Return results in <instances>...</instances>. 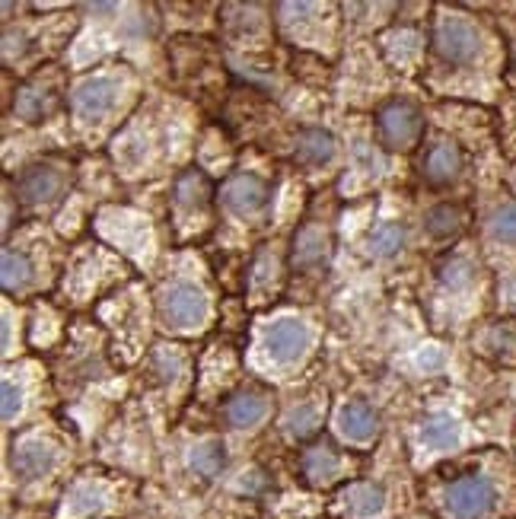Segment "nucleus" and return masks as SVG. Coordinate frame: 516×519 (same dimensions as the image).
<instances>
[{
  "instance_id": "obj_19",
  "label": "nucleus",
  "mask_w": 516,
  "mask_h": 519,
  "mask_svg": "<svg viewBox=\"0 0 516 519\" xmlns=\"http://www.w3.org/2000/svg\"><path fill=\"white\" fill-rule=\"evenodd\" d=\"M405 246V227L402 223H383L370 233V252L373 255H395Z\"/></svg>"
},
{
  "instance_id": "obj_11",
  "label": "nucleus",
  "mask_w": 516,
  "mask_h": 519,
  "mask_svg": "<svg viewBox=\"0 0 516 519\" xmlns=\"http://www.w3.org/2000/svg\"><path fill=\"white\" fill-rule=\"evenodd\" d=\"M51 465H55V453H51L45 443H23L13 453V469H16V475L26 478V481L48 475Z\"/></svg>"
},
{
  "instance_id": "obj_3",
  "label": "nucleus",
  "mask_w": 516,
  "mask_h": 519,
  "mask_svg": "<svg viewBox=\"0 0 516 519\" xmlns=\"http://www.w3.org/2000/svg\"><path fill=\"white\" fill-rule=\"evenodd\" d=\"M434 45L443 61L469 64L478 55V32L472 23L462 20V16H446V20H440L434 29Z\"/></svg>"
},
{
  "instance_id": "obj_12",
  "label": "nucleus",
  "mask_w": 516,
  "mask_h": 519,
  "mask_svg": "<svg viewBox=\"0 0 516 519\" xmlns=\"http://www.w3.org/2000/svg\"><path fill=\"white\" fill-rule=\"evenodd\" d=\"M338 427L348 440H370L376 430V414L367 402H348L338 414Z\"/></svg>"
},
{
  "instance_id": "obj_2",
  "label": "nucleus",
  "mask_w": 516,
  "mask_h": 519,
  "mask_svg": "<svg viewBox=\"0 0 516 519\" xmlns=\"http://www.w3.org/2000/svg\"><path fill=\"white\" fill-rule=\"evenodd\" d=\"M160 316L172 328H192L201 325L204 316H208V300L192 284H172L160 297Z\"/></svg>"
},
{
  "instance_id": "obj_28",
  "label": "nucleus",
  "mask_w": 516,
  "mask_h": 519,
  "mask_svg": "<svg viewBox=\"0 0 516 519\" xmlns=\"http://www.w3.org/2000/svg\"><path fill=\"white\" fill-rule=\"evenodd\" d=\"M421 363H424V367H440V351H430V354H424V357H421Z\"/></svg>"
},
{
  "instance_id": "obj_23",
  "label": "nucleus",
  "mask_w": 516,
  "mask_h": 519,
  "mask_svg": "<svg viewBox=\"0 0 516 519\" xmlns=\"http://www.w3.org/2000/svg\"><path fill=\"white\" fill-rule=\"evenodd\" d=\"M491 233L501 242H516V204H501L491 214Z\"/></svg>"
},
{
  "instance_id": "obj_6",
  "label": "nucleus",
  "mask_w": 516,
  "mask_h": 519,
  "mask_svg": "<svg viewBox=\"0 0 516 519\" xmlns=\"http://www.w3.org/2000/svg\"><path fill=\"white\" fill-rule=\"evenodd\" d=\"M16 188H20V198L26 204H48L61 195L64 176L55 166H29L20 182H16Z\"/></svg>"
},
{
  "instance_id": "obj_17",
  "label": "nucleus",
  "mask_w": 516,
  "mask_h": 519,
  "mask_svg": "<svg viewBox=\"0 0 516 519\" xmlns=\"http://www.w3.org/2000/svg\"><path fill=\"white\" fill-rule=\"evenodd\" d=\"M459 227H462V211L453 204H440L427 214V233L437 236V239L459 233Z\"/></svg>"
},
{
  "instance_id": "obj_26",
  "label": "nucleus",
  "mask_w": 516,
  "mask_h": 519,
  "mask_svg": "<svg viewBox=\"0 0 516 519\" xmlns=\"http://www.w3.org/2000/svg\"><path fill=\"white\" fill-rule=\"evenodd\" d=\"M16 411H20V389H16L7 379V383H4V418L10 421Z\"/></svg>"
},
{
  "instance_id": "obj_15",
  "label": "nucleus",
  "mask_w": 516,
  "mask_h": 519,
  "mask_svg": "<svg viewBox=\"0 0 516 519\" xmlns=\"http://www.w3.org/2000/svg\"><path fill=\"white\" fill-rule=\"evenodd\" d=\"M421 440L434 449H453L459 443V424L450 418V414H434V418L424 421Z\"/></svg>"
},
{
  "instance_id": "obj_27",
  "label": "nucleus",
  "mask_w": 516,
  "mask_h": 519,
  "mask_svg": "<svg viewBox=\"0 0 516 519\" xmlns=\"http://www.w3.org/2000/svg\"><path fill=\"white\" fill-rule=\"evenodd\" d=\"M443 281H450V284H466V281H469V265H466V262H453V265H446Z\"/></svg>"
},
{
  "instance_id": "obj_21",
  "label": "nucleus",
  "mask_w": 516,
  "mask_h": 519,
  "mask_svg": "<svg viewBox=\"0 0 516 519\" xmlns=\"http://www.w3.org/2000/svg\"><path fill=\"white\" fill-rule=\"evenodd\" d=\"M223 462H227V453H223V446L217 443V440H211V443H201L195 453H192V469L198 472V475H217L220 469H223Z\"/></svg>"
},
{
  "instance_id": "obj_29",
  "label": "nucleus",
  "mask_w": 516,
  "mask_h": 519,
  "mask_svg": "<svg viewBox=\"0 0 516 519\" xmlns=\"http://www.w3.org/2000/svg\"><path fill=\"white\" fill-rule=\"evenodd\" d=\"M513 300H516V284H513Z\"/></svg>"
},
{
  "instance_id": "obj_8",
  "label": "nucleus",
  "mask_w": 516,
  "mask_h": 519,
  "mask_svg": "<svg viewBox=\"0 0 516 519\" xmlns=\"http://www.w3.org/2000/svg\"><path fill=\"white\" fill-rule=\"evenodd\" d=\"M115 106V83L106 77L86 80L80 90L74 93V109L80 118H99Z\"/></svg>"
},
{
  "instance_id": "obj_16",
  "label": "nucleus",
  "mask_w": 516,
  "mask_h": 519,
  "mask_svg": "<svg viewBox=\"0 0 516 519\" xmlns=\"http://www.w3.org/2000/svg\"><path fill=\"white\" fill-rule=\"evenodd\" d=\"M303 472L309 481H332L338 472V459L329 446H313L309 453L303 456Z\"/></svg>"
},
{
  "instance_id": "obj_20",
  "label": "nucleus",
  "mask_w": 516,
  "mask_h": 519,
  "mask_svg": "<svg viewBox=\"0 0 516 519\" xmlns=\"http://www.w3.org/2000/svg\"><path fill=\"white\" fill-rule=\"evenodd\" d=\"M383 488H376V484H357L348 494V507L357 513V516H373L383 510Z\"/></svg>"
},
{
  "instance_id": "obj_9",
  "label": "nucleus",
  "mask_w": 516,
  "mask_h": 519,
  "mask_svg": "<svg viewBox=\"0 0 516 519\" xmlns=\"http://www.w3.org/2000/svg\"><path fill=\"white\" fill-rule=\"evenodd\" d=\"M325 255H329V236L319 227H303L294 239V255H290V262L300 271H313L325 262Z\"/></svg>"
},
{
  "instance_id": "obj_5",
  "label": "nucleus",
  "mask_w": 516,
  "mask_h": 519,
  "mask_svg": "<svg viewBox=\"0 0 516 519\" xmlns=\"http://www.w3.org/2000/svg\"><path fill=\"white\" fill-rule=\"evenodd\" d=\"M220 201L236 214H255L268 201V185L258 176H252V172H239V176H233L220 188Z\"/></svg>"
},
{
  "instance_id": "obj_18",
  "label": "nucleus",
  "mask_w": 516,
  "mask_h": 519,
  "mask_svg": "<svg viewBox=\"0 0 516 519\" xmlns=\"http://www.w3.org/2000/svg\"><path fill=\"white\" fill-rule=\"evenodd\" d=\"M204 198H208V179H204L198 169L185 172L176 182V201L182 207H204Z\"/></svg>"
},
{
  "instance_id": "obj_13",
  "label": "nucleus",
  "mask_w": 516,
  "mask_h": 519,
  "mask_svg": "<svg viewBox=\"0 0 516 519\" xmlns=\"http://www.w3.org/2000/svg\"><path fill=\"white\" fill-rule=\"evenodd\" d=\"M268 402L258 392H239L227 402V424L230 427H252L265 418Z\"/></svg>"
},
{
  "instance_id": "obj_22",
  "label": "nucleus",
  "mask_w": 516,
  "mask_h": 519,
  "mask_svg": "<svg viewBox=\"0 0 516 519\" xmlns=\"http://www.w3.org/2000/svg\"><path fill=\"white\" fill-rule=\"evenodd\" d=\"M32 278V262L23 255V252H16V249H7L4 252V284L13 290V287H23L29 284Z\"/></svg>"
},
{
  "instance_id": "obj_1",
  "label": "nucleus",
  "mask_w": 516,
  "mask_h": 519,
  "mask_svg": "<svg viewBox=\"0 0 516 519\" xmlns=\"http://www.w3.org/2000/svg\"><path fill=\"white\" fill-rule=\"evenodd\" d=\"M494 507V484L481 475L459 478L446 488V510L456 519H481Z\"/></svg>"
},
{
  "instance_id": "obj_4",
  "label": "nucleus",
  "mask_w": 516,
  "mask_h": 519,
  "mask_svg": "<svg viewBox=\"0 0 516 519\" xmlns=\"http://www.w3.org/2000/svg\"><path fill=\"white\" fill-rule=\"evenodd\" d=\"M380 134H383L386 147L408 150L421 134V112L405 99L389 102V106L380 112Z\"/></svg>"
},
{
  "instance_id": "obj_25",
  "label": "nucleus",
  "mask_w": 516,
  "mask_h": 519,
  "mask_svg": "<svg viewBox=\"0 0 516 519\" xmlns=\"http://www.w3.org/2000/svg\"><path fill=\"white\" fill-rule=\"evenodd\" d=\"M99 494H93L90 488H77L71 494V510L74 513H90V510H99Z\"/></svg>"
},
{
  "instance_id": "obj_24",
  "label": "nucleus",
  "mask_w": 516,
  "mask_h": 519,
  "mask_svg": "<svg viewBox=\"0 0 516 519\" xmlns=\"http://www.w3.org/2000/svg\"><path fill=\"white\" fill-rule=\"evenodd\" d=\"M313 427H316V408H313V405H303V408H297V411L287 418V430H290L294 437H306Z\"/></svg>"
},
{
  "instance_id": "obj_10",
  "label": "nucleus",
  "mask_w": 516,
  "mask_h": 519,
  "mask_svg": "<svg viewBox=\"0 0 516 519\" xmlns=\"http://www.w3.org/2000/svg\"><path fill=\"white\" fill-rule=\"evenodd\" d=\"M459 172H462V153H459V147H453V144H437L434 150L427 153V160H424V176H427V182L446 185V182H453Z\"/></svg>"
},
{
  "instance_id": "obj_14",
  "label": "nucleus",
  "mask_w": 516,
  "mask_h": 519,
  "mask_svg": "<svg viewBox=\"0 0 516 519\" xmlns=\"http://www.w3.org/2000/svg\"><path fill=\"white\" fill-rule=\"evenodd\" d=\"M332 153H335V141H332L329 131L309 128V131L300 134V141H297V160L319 166V163H329Z\"/></svg>"
},
{
  "instance_id": "obj_7",
  "label": "nucleus",
  "mask_w": 516,
  "mask_h": 519,
  "mask_svg": "<svg viewBox=\"0 0 516 519\" xmlns=\"http://www.w3.org/2000/svg\"><path fill=\"white\" fill-rule=\"evenodd\" d=\"M306 344H309V332L297 319H284L278 325H271L265 335V348L274 360H294L306 351Z\"/></svg>"
}]
</instances>
